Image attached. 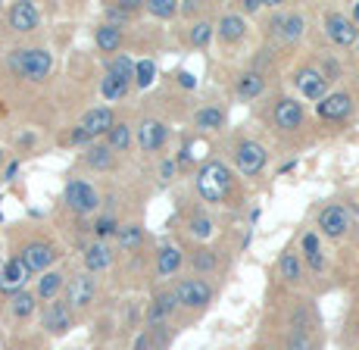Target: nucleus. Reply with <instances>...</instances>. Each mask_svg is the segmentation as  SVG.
I'll return each mask as SVG.
<instances>
[{
    "mask_svg": "<svg viewBox=\"0 0 359 350\" xmlns=\"http://www.w3.org/2000/svg\"><path fill=\"white\" fill-rule=\"evenodd\" d=\"M197 191H200V197H203V201L222 203L225 197H229V191H231L229 166H225V163H219V160L203 163V166L197 169Z\"/></svg>",
    "mask_w": 359,
    "mask_h": 350,
    "instance_id": "f257e3e1",
    "label": "nucleus"
},
{
    "mask_svg": "<svg viewBox=\"0 0 359 350\" xmlns=\"http://www.w3.org/2000/svg\"><path fill=\"white\" fill-rule=\"evenodd\" d=\"M10 69L19 75V79L29 81H44L53 69V57L44 51V47H25V51H13L10 53Z\"/></svg>",
    "mask_w": 359,
    "mask_h": 350,
    "instance_id": "f03ea898",
    "label": "nucleus"
},
{
    "mask_svg": "<svg viewBox=\"0 0 359 350\" xmlns=\"http://www.w3.org/2000/svg\"><path fill=\"white\" fill-rule=\"evenodd\" d=\"M234 166L247 178L259 175L262 169H266V147L257 141H241L238 147H234Z\"/></svg>",
    "mask_w": 359,
    "mask_h": 350,
    "instance_id": "7ed1b4c3",
    "label": "nucleus"
},
{
    "mask_svg": "<svg viewBox=\"0 0 359 350\" xmlns=\"http://www.w3.org/2000/svg\"><path fill=\"white\" fill-rule=\"evenodd\" d=\"M66 203H69V210L88 216V213H94L100 207V194L94 184L81 182V178H72V182L66 184Z\"/></svg>",
    "mask_w": 359,
    "mask_h": 350,
    "instance_id": "20e7f679",
    "label": "nucleus"
},
{
    "mask_svg": "<svg viewBox=\"0 0 359 350\" xmlns=\"http://www.w3.org/2000/svg\"><path fill=\"white\" fill-rule=\"evenodd\" d=\"M175 294H178V304L191 307V310H203V307L212 300V288L206 285L203 278H184V281H178Z\"/></svg>",
    "mask_w": 359,
    "mask_h": 350,
    "instance_id": "39448f33",
    "label": "nucleus"
},
{
    "mask_svg": "<svg viewBox=\"0 0 359 350\" xmlns=\"http://www.w3.org/2000/svg\"><path fill=\"white\" fill-rule=\"evenodd\" d=\"M94 297H97V278H94L91 272H81V276H75L72 281H69L66 304L72 307V310H81V307L94 304Z\"/></svg>",
    "mask_w": 359,
    "mask_h": 350,
    "instance_id": "423d86ee",
    "label": "nucleus"
},
{
    "mask_svg": "<svg viewBox=\"0 0 359 350\" xmlns=\"http://www.w3.org/2000/svg\"><path fill=\"white\" fill-rule=\"evenodd\" d=\"M325 35L334 41L337 47H350L359 41V29L356 22L350 16H344V13H328L325 16Z\"/></svg>",
    "mask_w": 359,
    "mask_h": 350,
    "instance_id": "0eeeda50",
    "label": "nucleus"
},
{
    "mask_svg": "<svg viewBox=\"0 0 359 350\" xmlns=\"http://www.w3.org/2000/svg\"><path fill=\"white\" fill-rule=\"evenodd\" d=\"M29 278H32V269L22 263V257H13L0 266V291L4 294H22Z\"/></svg>",
    "mask_w": 359,
    "mask_h": 350,
    "instance_id": "6e6552de",
    "label": "nucleus"
},
{
    "mask_svg": "<svg viewBox=\"0 0 359 350\" xmlns=\"http://www.w3.org/2000/svg\"><path fill=\"white\" fill-rule=\"evenodd\" d=\"M294 85H297V91L303 94L306 100H325L328 94H325V88H328V75L325 72H319V69H313V66H306V69H300L294 75Z\"/></svg>",
    "mask_w": 359,
    "mask_h": 350,
    "instance_id": "1a4fd4ad",
    "label": "nucleus"
},
{
    "mask_svg": "<svg viewBox=\"0 0 359 350\" xmlns=\"http://www.w3.org/2000/svg\"><path fill=\"white\" fill-rule=\"evenodd\" d=\"M41 325L50 335H66L72 328V307L66 300H50L44 307V316H41Z\"/></svg>",
    "mask_w": 359,
    "mask_h": 350,
    "instance_id": "9d476101",
    "label": "nucleus"
},
{
    "mask_svg": "<svg viewBox=\"0 0 359 350\" xmlns=\"http://www.w3.org/2000/svg\"><path fill=\"white\" fill-rule=\"evenodd\" d=\"M165 138H169V128H165V122H160V119H144L141 126H137V144H141L144 154L163 150Z\"/></svg>",
    "mask_w": 359,
    "mask_h": 350,
    "instance_id": "9b49d317",
    "label": "nucleus"
},
{
    "mask_svg": "<svg viewBox=\"0 0 359 350\" xmlns=\"http://www.w3.org/2000/svg\"><path fill=\"white\" fill-rule=\"evenodd\" d=\"M19 257H22V263L29 266L32 272H44V269H50L53 266L57 250H53L50 244H44V241H32V244H25V250L19 253Z\"/></svg>",
    "mask_w": 359,
    "mask_h": 350,
    "instance_id": "f8f14e48",
    "label": "nucleus"
},
{
    "mask_svg": "<svg viewBox=\"0 0 359 350\" xmlns=\"http://www.w3.org/2000/svg\"><path fill=\"white\" fill-rule=\"evenodd\" d=\"M319 229H322V235H328V238H341L344 231L350 229L347 210H344L341 203H331V207H325L319 213Z\"/></svg>",
    "mask_w": 359,
    "mask_h": 350,
    "instance_id": "ddd939ff",
    "label": "nucleus"
},
{
    "mask_svg": "<svg viewBox=\"0 0 359 350\" xmlns=\"http://www.w3.org/2000/svg\"><path fill=\"white\" fill-rule=\"evenodd\" d=\"M272 116H275V126H278L281 132H294V128L303 126V107L291 97H281L278 104H275Z\"/></svg>",
    "mask_w": 359,
    "mask_h": 350,
    "instance_id": "4468645a",
    "label": "nucleus"
},
{
    "mask_svg": "<svg viewBox=\"0 0 359 350\" xmlns=\"http://www.w3.org/2000/svg\"><path fill=\"white\" fill-rule=\"evenodd\" d=\"M350 109H353V97L344 94V91H334L319 104V116L322 119H328V122H341V119H347L350 116Z\"/></svg>",
    "mask_w": 359,
    "mask_h": 350,
    "instance_id": "2eb2a0df",
    "label": "nucleus"
},
{
    "mask_svg": "<svg viewBox=\"0 0 359 350\" xmlns=\"http://www.w3.org/2000/svg\"><path fill=\"white\" fill-rule=\"evenodd\" d=\"M81 128L88 132V138H100V135H109L116 128L113 122V113H109L107 107H94L85 113V119H81Z\"/></svg>",
    "mask_w": 359,
    "mask_h": 350,
    "instance_id": "dca6fc26",
    "label": "nucleus"
},
{
    "mask_svg": "<svg viewBox=\"0 0 359 350\" xmlns=\"http://www.w3.org/2000/svg\"><path fill=\"white\" fill-rule=\"evenodd\" d=\"M6 16H10V29H16V32L38 29V10H34V4H13Z\"/></svg>",
    "mask_w": 359,
    "mask_h": 350,
    "instance_id": "f3484780",
    "label": "nucleus"
},
{
    "mask_svg": "<svg viewBox=\"0 0 359 350\" xmlns=\"http://www.w3.org/2000/svg\"><path fill=\"white\" fill-rule=\"evenodd\" d=\"M178 266H182V250L175 244H163L156 253V276L169 278L172 272H178Z\"/></svg>",
    "mask_w": 359,
    "mask_h": 350,
    "instance_id": "a211bd4d",
    "label": "nucleus"
},
{
    "mask_svg": "<svg viewBox=\"0 0 359 350\" xmlns=\"http://www.w3.org/2000/svg\"><path fill=\"white\" fill-rule=\"evenodd\" d=\"M85 163L91 169H97V173H107V169L116 166V154L107 147V144H91V147L85 150Z\"/></svg>",
    "mask_w": 359,
    "mask_h": 350,
    "instance_id": "6ab92c4d",
    "label": "nucleus"
},
{
    "mask_svg": "<svg viewBox=\"0 0 359 350\" xmlns=\"http://www.w3.org/2000/svg\"><path fill=\"white\" fill-rule=\"evenodd\" d=\"M216 32L222 41H241L247 32V22H244V16H238V13H225V16L219 19Z\"/></svg>",
    "mask_w": 359,
    "mask_h": 350,
    "instance_id": "aec40b11",
    "label": "nucleus"
},
{
    "mask_svg": "<svg viewBox=\"0 0 359 350\" xmlns=\"http://www.w3.org/2000/svg\"><path fill=\"white\" fill-rule=\"evenodd\" d=\"M119 44H122V29L116 22H103L97 29V47L103 53H113L119 51Z\"/></svg>",
    "mask_w": 359,
    "mask_h": 350,
    "instance_id": "412c9836",
    "label": "nucleus"
},
{
    "mask_svg": "<svg viewBox=\"0 0 359 350\" xmlns=\"http://www.w3.org/2000/svg\"><path fill=\"white\" fill-rule=\"evenodd\" d=\"M109 263H113V253H109L107 244H91V247L85 250V266H88V272H100V269H107Z\"/></svg>",
    "mask_w": 359,
    "mask_h": 350,
    "instance_id": "4be33fe9",
    "label": "nucleus"
},
{
    "mask_svg": "<svg viewBox=\"0 0 359 350\" xmlns=\"http://www.w3.org/2000/svg\"><path fill=\"white\" fill-rule=\"evenodd\" d=\"M222 122H225V113L219 107H203V109H197V116H194V126L200 128V132L222 128Z\"/></svg>",
    "mask_w": 359,
    "mask_h": 350,
    "instance_id": "5701e85b",
    "label": "nucleus"
},
{
    "mask_svg": "<svg viewBox=\"0 0 359 350\" xmlns=\"http://www.w3.org/2000/svg\"><path fill=\"white\" fill-rule=\"evenodd\" d=\"M262 88H266V81H262V75H259V72H244V75L238 79V94H241L244 100L259 97Z\"/></svg>",
    "mask_w": 359,
    "mask_h": 350,
    "instance_id": "b1692460",
    "label": "nucleus"
},
{
    "mask_svg": "<svg viewBox=\"0 0 359 350\" xmlns=\"http://www.w3.org/2000/svg\"><path fill=\"white\" fill-rule=\"evenodd\" d=\"M278 272H281V278H285V281H291V285H297V281L303 278V266H300V257L287 250L285 257H281V263H278Z\"/></svg>",
    "mask_w": 359,
    "mask_h": 350,
    "instance_id": "393cba45",
    "label": "nucleus"
},
{
    "mask_svg": "<svg viewBox=\"0 0 359 350\" xmlns=\"http://www.w3.org/2000/svg\"><path fill=\"white\" fill-rule=\"evenodd\" d=\"M107 147L113 150V154H116V150H119V154H126V150L131 147V128L126 126V122H119V126L107 135Z\"/></svg>",
    "mask_w": 359,
    "mask_h": 350,
    "instance_id": "a878e982",
    "label": "nucleus"
},
{
    "mask_svg": "<svg viewBox=\"0 0 359 350\" xmlns=\"http://www.w3.org/2000/svg\"><path fill=\"white\" fill-rule=\"evenodd\" d=\"M63 288V276L60 272H44V278L38 281V297L44 300H57V291Z\"/></svg>",
    "mask_w": 359,
    "mask_h": 350,
    "instance_id": "bb28decb",
    "label": "nucleus"
},
{
    "mask_svg": "<svg viewBox=\"0 0 359 350\" xmlns=\"http://www.w3.org/2000/svg\"><path fill=\"white\" fill-rule=\"evenodd\" d=\"M116 238H119V247L135 250V247L144 244V229H141V225H122V229L116 231Z\"/></svg>",
    "mask_w": 359,
    "mask_h": 350,
    "instance_id": "cd10ccee",
    "label": "nucleus"
},
{
    "mask_svg": "<svg viewBox=\"0 0 359 350\" xmlns=\"http://www.w3.org/2000/svg\"><path fill=\"white\" fill-rule=\"evenodd\" d=\"M135 69H137V63H131L128 57H116L113 63H109V72L107 75H113V79H119L122 85H128V81L135 79Z\"/></svg>",
    "mask_w": 359,
    "mask_h": 350,
    "instance_id": "c85d7f7f",
    "label": "nucleus"
},
{
    "mask_svg": "<svg viewBox=\"0 0 359 350\" xmlns=\"http://www.w3.org/2000/svg\"><path fill=\"white\" fill-rule=\"evenodd\" d=\"M303 16L300 13H287L285 16V22H281V38L285 41H300L303 38Z\"/></svg>",
    "mask_w": 359,
    "mask_h": 350,
    "instance_id": "c756f323",
    "label": "nucleus"
},
{
    "mask_svg": "<svg viewBox=\"0 0 359 350\" xmlns=\"http://www.w3.org/2000/svg\"><path fill=\"white\" fill-rule=\"evenodd\" d=\"M144 10H147L150 16H156V19H172L178 10H182V6H178L175 0H147V4H144Z\"/></svg>",
    "mask_w": 359,
    "mask_h": 350,
    "instance_id": "7c9ffc66",
    "label": "nucleus"
},
{
    "mask_svg": "<svg viewBox=\"0 0 359 350\" xmlns=\"http://www.w3.org/2000/svg\"><path fill=\"white\" fill-rule=\"evenodd\" d=\"M303 253H306V260H309V266H313V269H322V266H325L322 250H319V238H316V235L303 238Z\"/></svg>",
    "mask_w": 359,
    "mask_h": 350,
    "instance_id": "2f4dec72",
    "label": "nucleus"
},
{
    "mask_svg": "<svg viewBox=\"0 0 359 350\" xmlns=\"http://www.w3.org/2000/svg\"><path fill=\"white\" fill-rule=\"evenodd\" d=\"M13 316L16 319H25V316H32V310H34V294H29V291H22V294H16L13 297Z\"/></svg>",
    "mask_w": 359,
    "mask_h": 350,
    "instance_id": "473e14b6",
    "label": "nucleus"
},
{
    "mask_svg": "<svg viewBox=\"0 0 359 350\" xmlns=\"http://www.w3.org/2000/svg\"><path fill=\"white\" fill-rule=\"evenodd\" d=\"M100 91H103V97H107V100H119V97H126L128 85H122L119 79H113V75H107V79L100 81Z\"/></svg>",
    "mask_w": 359,
    "mask_h": 350,
    "instance_id": "72a5a7b5",
    "label": "nucleus"
},
{
    "mask_svg": "<svg viewBox=\"0 0 359 350\" xmlns=\"http://www.w3.org/2000/svg\"><path fill=\"white\" fill-rule=\"evenodd\" d=\"M154 79H156V63H154V60H141V63H137V69H135V81L141 88H150V85H154Z\"/></svg>",
    "mask_w": 359,
    "mask_h": 350,
    "instance_id": "f704fd0d",
    "label": "nucleus"
},
{
    "mask_svg": "<svg viewBox=\"0 0 359 350\" xmlns=\"http://www.w3.org/2000/svg\"><path fill=\"white\" fill-rule=\"evenodd\" d=\"M188 231H191L194 238H200V241H206V238L212 235V219L203 216V213H197V216L191 219V229H188Z\"/></svg>",
    "mask_w": 359,
    "mask_h": 350,
    "instance_id": "c9c22d12",
    "label": "nucleus"
},
{
    "mask_svg": "<svg viewBox=\"0 0 359 350\" xmlns=\"http://www.w3.org/2000/svg\"><path fill=\"white\" fill-rule=\"evenodd\" d=\"M212 32H216V29H212V25L210 22H194V25H191V44H194V47H206V44H210V38H212Z\"/></svg>",
    "mask_w": 359,
    "mask_h": 350,
    "instance_id": "e433bc0d",
    "label": "nucleus"
},
{
    "mask_svg": "<svg viewBox=\"0 0 359 350\" xmlns=\"http://www.w3.org/2000/svg\"><path fill=\"white\" fill-rule=\"evenodd\" d=\"M191 263H194V269H200V272H212L219 266V257L212 250H197L194 257H191Z\"/></svg>",
    "mask_w": 359,
    "mask_h": 350,
    "instance_id": "4c0bfd02",
    "label": "nucleus"
},
{
    "mask_svg": "<svg viewBox=\"0 0 359 350\" xmlns=\"http://www.w3.org/2000/svg\"><path fill=\"white\" fill-rule=\"evenodd\" d=\"M291 350H316V344H313V338L300 328V332L291 335Z\"/></svg>",
    "mask_w": 359,
    "mask_h": 350,
    "instance_id": "58836bf2",
    "label": "nucleus"
},
{
    "mask_svg": "<svg viewBox=\"0 0 359 350\" xmlns=\"http://www.w3.org/2000/svg\"><path fill=\"white\" fill-rule=\"evenodd\" d=\"M94 231H97L100 238H107V235H116V231H119V225H116V219L103 216V219H97V222H94Z\"/></svg>",
    "mask_w": 359,
    "mask_h": 350,
    "instance_id": "ea45409f",
    "label": "nucleus"
},
{
    "mask_svg": "<svg viewBox=\"0 0 359 350\" xmlns=\"http://www.w3.org/2000/svg\"><path fill=\"white\" fill-rule=\"evenodd\" d=\"M172 175H175V160H165L160 166V178H163V182H169Z\"/></svg>",
    "mask_w": 359,
    "mask_h": 350,
    "instance_id": "a19ab883",
    "label": "nucleus"
},
{
    "mask_svg": "<svg viewBox=\"0 0 359 350\" xmlns=\"http://www.w3.org/2000/svg\"><path fill=\"white\" fill-rule=\"evenodd\" d=\"M85 141H91V138H88V132H85V128H75V132L72 135H69V144H85Z\"/></svg>",
    "mask_w": 359,
    "mask_h": 350,
    "instance_id": "79ce46f5",
    "label": "nucleus"
},
{
    "mask_svg": "<svg viewBox=\"0 0 359 350\" xmlns=\"http://www.w3.org/2000/svg\"><path fill=\"white\" fill-rule=\"evenodd\" d=\"M135 350H154V344H150V335H147V332H144V335H137Z\"/></svg>",
    "mask_w": 359,
    "mask_h": 350,
    "instance_id": "37998d69",
    "label": "nucleus"
},
{
    "mask_svg": "<svg viewBox=\"0 0 359 350\" xmlns=\"http://www.w3.org/2000/svg\"><path fill=\"white\" fill-rule=\"evenodd\" d=\"M178 81H182L184 88H194V85H197V79H194L191 72H178Z\"/></svg>",
    "mask_w": 359,
    "mask_h": 350,
    "instance_id": "c03bdc74",
    "label": "nucleus"
},
{
    "mask_svg": "<svg viewBox=\"0 0 359 350\" xmlns=\"http://www.w3.org/2000/svg\"><path fill=\"white\" fill-rule=\"evenodd\" d=\"M262 6V0H244V13H257Z\"/></svg>",
    "mask_w": 359,
    "mask_h": 350,
    "instance_id": "a18cd8bd",
    "label": "nucleus"
},
{
    "mask_svg": "<svg viewBox=\"0 0 359 350\" xmlns=\"http://www.w3.org/2000/svg\"><path fill=\"white\" fill-rule=\"evenodd\" d=\"M16 173H19V163H10V166H6V173H4V175H6V182H10V178L16 175Z\"/></svg>",
    "mask_w": 359,
    "mask_h": 350,
    "instance_id": "49530a36",
    "label": "nucleus"
},
{
    "mask_svg": "<svg viewBox=\"0 0 359 350\" xmlns=\"http://www.w3.org/2000/svg\"><path fill=\"white\" fill-rule=\"evenodd\" d=\"M182 10H184V13H194V10H197V4H194V0H184Z\"/></svg>",
    "mask_w": 359,
    "mask_h": 350,
    "instance_id": "de8ad7c7",
    "label": "nucleus"
},
{
    "mask_svg": "<svg viewBox=\"0 0 359 350\" xmlns=\"http://www.w3.org/2000/svg\"><path fill=\"white\" fill-rule=\"evenodd\" d=\"M350 19H353V22H356V25H359V4H356V6H353V13H350Z\"/></svg>",
    "mask_w": 359,
    "mask_h": 350,
    "instance_id": "09e8293b",
    "label": "nucleus"
},
{
    "mask_svg": "<svg viewBox=\"0 0 359 350\" xmlns=\"http://www.w3.org/2000/svg\"><path fill=\"white\" fill-rule=\"evenodd\" d=\"M356 53H359V41H356Z\"/></svg>",
    "mask_w": 359,
    "mask_h": 350,
    "instance_id": "8fccbe9b",
    "label": "nucleus"
}]
</instances>
